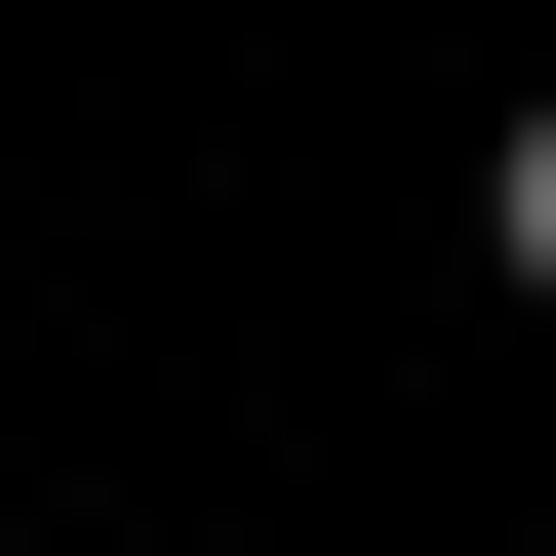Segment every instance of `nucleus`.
Returning a JSON list of instances; mask_svg holds the SVG:
<instances>
[{"label":"nucleus","instance_id":"nucleus-1","mask_svg":"<svg viewBox=\"0 0 556 556\" xmlns=\"http://www.w3.org/2000/svg\"><path fill=\"white\" fill-rule=\"evenodd\" d=\"M477 278H517V318H556V80L477 119Z\"/></svg>","mask_w":556,"mask_h":556}]
</instances>
